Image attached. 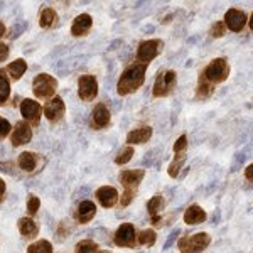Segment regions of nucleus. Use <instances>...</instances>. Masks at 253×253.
Segmentation results:
<instances>
[{
  "instance_id": "nucleus-1",
  "label": "nucleus",
  "mask_w": 253,
  "mask_h": 253,
  "mask_svg": "<svg viewBox=\"0 0 253 253\" xmlns=\"http://www.w3.org/2000/svg\"><path fill=\"white\" fill-rule=\"evenodd\" d=\"M230 76V64L224 58L213 59L208 66L201 71L198 86V98H206L213 93V86L218 83H223Z\"/></svg>"
},
{
  "instance_id": "nucleus-2",
  "label": "nucleus",
  "mask_w": 253,
  "mask_h": 253,
  "mask_svg": "<svg viewBox=\"0 0 253 253\" xmlns=\"http://www.w3.org/2000/svg\"><path fill=\"white\" fill-rule=\"evenodd\" d=\"M145 71H147V64H133V66L126 68L124 75H122L120 81H118V86H117L118 95L125 96L140 88L145 81Z\"/></svg>"
},
{
  "instance_id": "nucleus-3",
  "label": "nucleus",
  "mask_w": 253,
  "mask_h": 253,
  "mask_svg": "<svg viewBox=\"0 0 253 253\" xmlns=\"http://www.w3.org/2000/svg\"><path fill=\"white\" fill-rule=\"evenodd\" d=\"M144 175H145V172L142 169L122 170L120 172V182L125 187V193L122 194V206L130 205V201H132L133 196H135V191H137L138 184L142 182V179H144Z\"/></svg>"
},
{
  "instance_id": "nucleus-4",
  "label": "nucleus",
  "mask_w": 253,
  "mask_h": 253,
  "mask_svg": "<svg viewBox=\"0 0 253 253\" xmlns=\"http://www.w3.org/2000/svg\"><path fill=\"white\" fill-rule=\"evenodd\" d=\"M211 243V236L208 233H196L193 236L179 240V250L182 253H199Z\"/></svg>"
},
{
  "instance_id": "nucleus-5",
  "label": "nucleus",
  "mask_w": 253,
  "mask_h": 253,
  "mask_svg": "<svg viewBox=\"0 0 253 253\" xmlns=\"http://www.w3.org/2000/svg\"><path fill=\"white\" fill-rule=\"evenodd\" d=\"M56 88H58V81L49 75L36 76L34 83H32V91L38 98H51L54 95Z\"/></svg>"
},
{
  "instance_id": "nucleus-6",
  "label": "nucleus",
  "mask_w": 253,
  "mask_h": 253,
  "mask_svg": "<svg viewBox=\"0 0 253 253\" xmlns=\"http://www.w3.org/2000/svg\"><path fill=\"white\" fill-rule=\"evenodd\" d=\"M162 49V41L159 39H150V41H145V42L140 44L137 51V59L142 61V64H147L150 63L152 59H156L159 56Z\"/></svg>"
},
{
  "instance_id": "nucleus-7",
  "label": "nucleus",
  "mask_w": 253,
  "mask_h": 253,
  "mask_svg": "<svg viewBox=\"0 0 253 253\" xmlns=\"http://www.w3.org/2000/svg\"><path fill=\"white\" fill-rule=\"evenodd\" d=\"M175 88V71L161 73L154 84V96H167Z\"/></svg>"
},
{
  "instance_id": "nucleus-8",
  "label": "nucleus",
  "mask_w": 253,
  "mask_h": 253,
  "mask_svg": "<svg viewBox=\"0 0 253 253\" xmlns=\"http://www.w3.org/2000/svg\"><path fill=\"white\" fill-rule=\"evenodd\" d=\"M78 95L83 101L95 100V96L98 95V83L93 76L84 75L78 80Z\"/></svg>"
},
{
  "instance_id": "nucleus-9",
  "label": "nucleus",
  "mask_w": 253,
  "mask_h": 253,
  "mask_svg": "<svg viewBox=\"0 0 253 253\" xmlns=\"http://www.w3.org/2000/svg\"><path fill=\"white\" fill-rule=\"evenodd\" d=\"M247 22H248L247 14H245L243 10H240V9H230L226 14H224V26H226L230 31H233V32L243 31V27H245V24H247Z\"/></svg>"
},
{
  "instance_id": "nucleus-10",
  "label": "nucleus",
  "mask_w": 253,
  "mask_h": 253,
  "mask_svg": "<svg viewBox=\"0 0 253 253\" xmlns=\"http://www.w3.org/2000/svg\"><path fill=\"white\" fill-rule=\"evenodd\" d=\"M115 243L118 247H128V248L135 247V228L130 223L122 224L115 233Z\"/></svg>"
},
{
  "instance_id": "nucleus-11",
  "label": "nucleus",
  "mask_w": 253,
  "mask_h": 253,
  "mask_svg": "<svg viewBox=\"0 0 253 253\" xmlns=\"http://www.w3.org/2000/svg\"><path fill=\"white\" fill-rule=\"evenodd\" d=\"M64 101L61 100L59 96H54L51 98V100L46 103V107H44V115H46L51 122H58L61 117L64 115Z\"/></svg>"
},
{
  "instance_id": "nucleus-12",
  "label": "nucleus",
  "mask_w": 253,
  "mask_h": 253,
  "mask_svg": "<svg viewBox=\"0 0 253 253\" xmlns=\"http://www.w3.org/2000/svg\"><path fill=\"white\" fill-rule=\"evenodd\" d=\"M20 113L31 124H38L41 118V105L34 100H24L20 105Z\"/></svg>"
},
{
  "instance_id": "nucleus-13",
  "label": "nucleus",
  "mask_w": 253,
  "mask_h": 253,
  "mask_svg": "<svg viewBox=\"0 0 253 253\" xmlns=\"http://www.w3.org/2000/svg\"><path fill=\"white\" fill-rule=\"evenodd\" d=\"M32 138V130L31 126L26 124V122H19L15 125V130L12 133V145L14 147H19V145H24L27 142H31Z\"/></svg>"
},
{
  "instance_id": "nucleus-14",
  "label": "nucleus",
  "mask_w": 253,
  "mask_h": 253,
  "mask_svg": "<svg viewBox=\"0 0 253 253\" xmlns=\"http://www.w3.org/2000/svg\"><path fill=\"white\" fill-rule=\"evenodd\" d=\"M96 198L98 201L101 203L103 208H113L117 205L118 201V193L115 187H110V186H103L96 191Z\"/></svg>"
},
{
  "instance_id": "nucleus-15",
  "label": "nucleus",
  "mask_w": 253,
  "mask_h": 253,
  "mask_svg": "<svg viewBox=\"0 0 253 253\" xmlns=\"http://www.w3.org/2000/svg\"><path fill=\"white\" fill-rule=\"evenodd\" d=\"M91 118H93V125H95L96 128H103V126H107L110 124L108 108L105 107L103 103L96 105L95 110H93V113H91Z\"/></svg>"
},
{
  "instance_id": "nucleus-16",
  "label": "nucleus",
  "mask_w": 253,
  "mask_h": 253,
  "mask_svg": "<svg viewBox=\"0 0 253 253\" xmlns=\"http://www.w3.org/2000/svg\"><path fill=\"white\" fill-rule=\"evenodd\" d=\"M184 221L187 224H199V223H205L206 221V213L201 206L193 205L186 210L184 213Z\"/></svg>"
},
{
  "instance_id": "nucleus-17",
  "label": "nucleus",
  "mask_w": 253,
  "mask_h": 253,
  "mask_svg": "<svg viewBox=\"0 0 253 253\" xmlns=\"http://www.w3.org/2000/svg\"><path fill=\"white\" fill-rule=\"evenodd\" d=\"M93 20L89 17L88 14H81L78 17L75 19V22H73V27H71V34L73 36H84L86 32L89 31V27H91Z\"/></svg>"
},
{
  "instance_id": "nucleus-18",
  "label": "nucleus",
  "mask_w": 253,
  "mask_h": 253,
  "mask_svg": "<svg viewBox=\"0 0 253 253\" xmlns=\"http://www.w3.org/2000/svg\"><path fill=\"white\" fill-rule=\"evenodd\" d=\"M152 137V128L150 126H142V128H135L126 135V142L128 144H145L149 138Z\"/></svg>"
},
{
  "instance_id": "nucleus-19",
  "label": "nucleus",
  "mask_w": 253,
  "mask_h": 253,
  "mask_svg": "<svg viewBox=\"0 0 253 253\" xmlns=\"http://www.w3.org/2000/svg\"><path fill=\"white\" fill-rule=\"evenodd\" d=\"M162 208H164V199H162V196H154L152 199H150L149 203H147V210H149V214L152 216L154 223L156 224H161V219H159V213L162 211Z\"/></svg>"
},
{
  "instance_id": "nucleus-20",
  "label": "nucleus",
  "mask_w": 253,
  "mask_h": 253,
  "mask_svg": "<svg viewBox=\"0 0 253 253\" xmlns=\"http://www.w3.org/2000/svg\"><path fill=\"white\" fill-rule=\"evenodd\" d=\"M96 213V206L91 201H83L78 208V218L81 223H88L91 221V218Z\"/></svg>"
},
{
  "instance_id": "nucleus-21",
  "label": "nucleus",
  "mask_w": 253,
  "mask_h": 253,
  "mask_svg": "<svg viewBox=\"0 0 253 253\" xmlns=\"http://www.w3.org/2000/svg\"><path fill=\"white\" fill-rule=\"evenodd\" d=\"M19 230H20V233L26 236V238H34V236H38V233H39L38 224L32 221L31 218L19 219Z\"/></svg>"
},
{
  "instance_id": "nucleus-22",
  "label": "nucleus",
  "mask_w": 253,
  "mask_h": 253,
  "mask_svg": "<svg viewBox=\"0 0 253 253\" xmlns=\"http://www.w3.org/2000/svg\"><path fill=\"white\" fill-rule=\"evenodd\" d=\"M17 164L20 169L26 170V172H32V170L36 169V166H38V157H36V154H32V152H24L19 156Z\"/></svg>"
},
{
  "instance_id": "nucleus-23",
  "label": "nucleus",
  "mask_w": 253,
  "mask_h": 253,
  "mask_svg": "<svg viewBox=\"0 0 253 253\" xmlns=\"http://www.w3.org/2000/svg\"><path fill=\"white\" fill-rule=\"evenodd\" d=\"M27 69V63L24 59H17L14 61V63L9 64V68H7V71L10 73V78L12 80H20V76L26 73Z\"/></svg>"
},
{
  "instance_id": "nucleus-24",
  "label": "nucleus",
  "mask_w": 253,
  "mask_h": 253,
  "mask_svg": "<svg viewBox=\"0 0 253 253\" xmlns=\"http://www.w3.org/2000/svg\"><path fill=\"white\" fill-rule=\"evenodd\" d=\"M58 20V14H56L52 9H44L42 14H41V19H39V24L41 27H44V29H47V27H51L52 24Z\"/></svg>"
},
{
  "instance_id": "nucleus-25",
  "label": "nucleus",
  "mask_w": 253,
  "mask_h": 253,
  "mask_svg": "<svg viewBox=\"0 0 253 253\" xmlns=\"http://www.w3.org/2000/svg\"><path fill=\"white\" fill-rule=\"evenodd\" d=\"M76 253H101V250L91 240H83V242L76 245Z\"/></svg>"
},
{
  "instance_id": "nucleus-26",
  "label": "nucleus",
  "mask_w": 253,
  "mask_h": 253,
  "mask_svg": "<svg viewBox=\"0 0 253 253\" xmlns=\"http://www.w3.org/2000/svg\"><path fill=\"white\" fill-rule=\"evenodd\" d=\"M27 253H52V247L46 240H39L27 248Z\"/></svg>"
},
{
  "instance_id": "nucleus-27",
  "label": "nucleus",
  "mask_w": 253,
  "mask_h": 253,
  "mask_svg": "<svg viewBox=\"0 0 253 253\" xmlns=\"http://www.w3.org/2000/svg\"><path fill=\"white\" fill-rule=\"evenodd\" d=\"M184 162H186V154H175L174 162L169 166V175H170V177H175V175L179 174V169L184 166Z\"/></svg>"
},
{
  "instance_id": "nucleus-28",
  "label": "nucleus",
  "mask_w": 253,
  "mask_h": 253,
  "mask_svg": "<svg viewBox=\"0 0 253 253\" xmlns=\"http://www.w3.org/2000/svg\"><path fill=\"white\" fill-rule=\"evenodd\" d=\"M138 243L145 245V247H152L156 243V231L154 230H144L138 235Z\"/></svg>"
},
{
  "instance_id": "nucleus-29",
  "label": "nucleus",
  "mask_w": 253,
  "mask_h": 253,
  "mask_svg": "<svg viewBox=\"0 0 253 253\" xmlns=\"http://www.w3.org/2000/svg\"><path fill=\"white\" fill-rule=\"evenodd\" d=\"M10 95V84L5 76L0 75V103H5Z\"/></svg>"
},
{
  "instance_id": "nucleus-30",
  "label": "nucleus",
  "mask_w": 253,
  "mask_h": 253,
  "mask_svg": "<svg viewBox=\"0 0 253 253\" xmlns=\"http://www.w3.org/2000/svg\"><path fill=\"white\" fill-rule=\"evenodd\" d=\"M132 157H133V149H132V147H126V149H124V150H122V152L117 156L115 162H117L118 166H122V164H126V162H128Z\"/></svg>"
},
{
  "instance_id": "nucleus-31",
  "label": "nucleus",
  "mask_w": 253,
  "mask_h": 253,
  "mask_svg": "<svg viewBox=\"0 0 253 253\" xmlns=\"http://www.w3.org/2000/svg\"><path fill=\"white\" fill-rule=\"evenodd\" d=\"M186 149H187V137L181 135L174 144V154H186Z\"/></svg>"
},
{
  "instance_id": "nucleus-32",
  "label": "nucleus",
  "mask_w": 253,
  "mask_h": 253,
  "mask_svg": "<svg viewBox=\"0 0 253 253\" xmlns=\"http://www.w3.org/2000/svg\"><path fill=\"white\" fill-rule=\"evenodd\" d=\"M39 205H41V201H39V198H36V196H31V198L27 199V211H29L31 216L38 213Z\"/></svg>"
},
{
  "instance_id": "nucleus-33",
  "label": "nucleus",
  "mask_w": 253,
  "mask_h": 253,
  "mask_svg": "<svg viewBox=\"0 0 253 253\" xmlns=\"http://www.w3.org/2000/svg\"><path fill=\"white\" fill-rule=\"evenodd\" d=\"M224 31H226V26H224L223 22H216L213 26L211 34H213V38H221V36H224Z\"/></svg>"
},
{
  "instance_id": "nucleus-34",
  "label": "nucleus",
  "mask_w": 253,
  "mask_h": 253,
  "mask_svg": "<svg viewBox=\"0 0 253 253\" xmlns=\"http://www.w3.org/2000/svg\"><path fill=\"white\" fill-rule=\"evenodd\" d=\"M10 124L5 120V118H0V138H3V137H7L9 135V132H10Z\"/></svg>"
},
{
  "instance_id": "nucleus-35",
  "label": "nucleus",
  "mask_w": 253,
  "mask_h": 253,
  "mask_svg": "<svg viewBox=\"0 0 253 253\" xmlns=\"http://www.w3.org/2000/svg\"><path fill=\"white\" fill-rule=\"evenodd\" d=\"M179 233H181V231H179V230H174V231H172V233H170V235H169V240H167V242H166V248H169V247H170V245H172V243H174V240H175V238H177V235H179Z\"/></svg>"
},
{
  "instance_id": "nucleus-36",
  "label": "nucleus",
  "mask_w": 253,
  "mask_h": 253,
  "mask_svg": "<svg viewBox=\"0 0 253 253\" xmlns=\"http://www.w3.org/2000/svg\"><path fill=\"white\" fill-rule=\"evenodd\" d=\"M7 56H9V47H7L5 44L0 42V61H3Z\"/></svg>"
},
{
  "instance_id": "nucleus-37",
  "label": "nucleus",
  "mask_w": 253,
  "mask_h": 253,
  "mask_svg": "<svg viewBox=\"0 0 253 253\" xmlns=\"http://www.w3.org/2000/svg\"><path fill=\"white\" fill-rule=\"evenodd\" d=\"M245 177H247L250 182H253V164H250L247 169H245Z\"/></svg>"
},
{
  "instance_id": "nucleus-38",
  "label": "nucleus",
  "mask_w": 253,
  "mask_h": 253,
  "mask_svg": "<svg viewBox=\"0 0 253 253\" xmlns=\"http://www.w3.org/2000/svg\"><path fill=\"white\" fill-rule=\"evenodd\" d=\"M3 191H5V182H3L2 179H0V196L3 194Z\"/></svg>"
},
{
  "instance_id": "nucleus-39",
  "label": "nucleus",
  "mask_w": 253,
  "mask_h": 253,
  "mask_svg": "<svg viewBox=\"0 0 253 253\" xmlns=\"http://www.w3.org/2000/svg\"><path fill=\"white\" fill-rule=\"evenodd\" d=\"M3 34H5V26H3V24L0 22V38H2Z\"/></svg>"
},
{
  "instance_id": "nucleus-40",
  "label": "nucleus",
  "mask_w": 253,
  "mask_h": 253,
  "mask_svg": "<svg viewBox=\"0 0 253 253\" xmlns=\"http://www.w3.org/2000/svg\"><path fill=\"white\" fill-rule=\"evenodd\" d=\"M248 24H250V29L253 31V12H252V15H250V20H248Z\"/></svg>"
}]
</instances>
